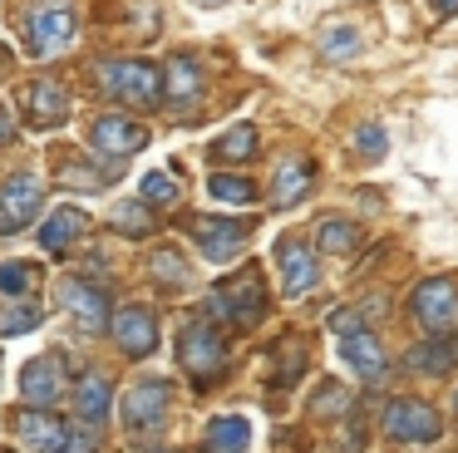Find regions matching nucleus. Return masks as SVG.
<instances>
[{
    "label": "nucleus",
    "mask_w": 458,
    "mask_h": 453,
    "mask_svg": "<svg viewBox=\"0 0 458 453\" xmlns=\"http://www.w3.org/2000/svg\"><path fill=\"white\" fill-rule=\"evenodd\" d=\"M257 124H247V118H242V124H232L227 133L217 138V143H212V163H251V158H257Z\"/></svg>",
    "instance_id": "26"
},
{
    "label": "nucleus",
    "mask_w": 458,
    "mask_h": 453,
    "mask_svg": "<svg viewBox=\"0 0 458 453\" xmlns=\"http://www.w3.org/2000/svg\"><path fill=\"white\" fill-rule=\"evenodd\" d=\"M60 183H64V187H84V192H99V187L114 183V173H94V167L64 163V167H60Z\"/></svg>",
    "instance_id": "37"
},
{
    "label": "nucleus",
    "mask_w": 458,
    "mask_h": 453,
    "mask_svg": "<svg viewBox=\"0 0 458 453\" xmlns=\"http://www.w3.org/2000/svg\"><path fill=\"white\" fill-rule=\"evenodd\" d=\"M310 187H316V163L310 158H281L276 173H271V207L291 212L310 197Z\"/></svg>",
    "instance_id": "16"
},
{
    "label": "nucleus",
    "mask_w": 458,
    "mask_h": 453,
    "mask_svg": "<svg viewBox=\"0 0 458 453\" xmlns=\"http://www.w3.org/2000/svg\"><path fill=\"white\" fill-rule=\"evenodd\" d=\"M5 69H11V49L0 45V74H5Z\"/></svg>",
    "instance_id": "41"
},
{
    "label": "nucleus",
    "mask_w": 458,
    "mask_h": 453,
    "mask_svg": "<svg viewBox=\"0 0 458 453\" xmlns=\"http://www.w3.org/2000/svg\"><path fill=\"white\" fill-rule=\"evenodd\" d=\"M369 315H385V301H365V305H340V311H330V330H335V340H345V335H360L369 330Z\"/></svg>",
    "instance_id": "29"
},
{
    "label": "nucleus",
    "mask_w": 458,
    "mask_h": 453,
    "mask_svg": "<svg viewBox=\"0 0 458 453\" xmlns=\"http://www.w3.org/2000/svg\"><path fill=\"white\" fill-rule=\"evenodd\" d=\"M148 271L158 276V286H188L192 281V266L182 261L178 246H158V252L148 256Z\"/></svg>",
    "instance_id": "30"
},
{
    "label": "nucleus",
    "mask_w": 458,
    "mask_h": 453,
    "mask_svg": "<svg viewBox=\"0 0 458 453\" xmlns=\"http://www.w3.org/2000/svg\"><path fill=\"white\" fill-rule=\"evenodd\" d=\"M202 5H227V0H202Z\"/></svg>",
    "instance_id": "42"
},
{
    "label": "nucleus",
    "mask_w": 458,
    "mask_h": 453,
    "mask_svg": "<svg viewBox=\"0 0 458 453\" xmlns=\"http://www.w3.org/2000/svg\"><path fill=\"white\" fill-rule=\"evenodd\" d=\"M350 148H355L360 163H379V158L389 153V133H385V124H360L355 133H350Z\"/></svg>",
    "instance_id": "32"
},
{
    "label": "nucleus",
    "mask_w": 458,
    "mask_h": 453,
    "mask_svg": "<svg viewBox=\"0 0 458 453\" xmlns=\"http://www.w3.org/2000/svg\"><path fill=\"white\" fill-rule=\"evenodd\" d=\"M340 360H345L350 374H360L365 384H385L389 380V350L375 330H360L340 340Z\"/></svg>",
    "instance_id": "14"
},
{
    "label": "nucleus",
    "mask_w": 458,
    "mask_h": 453,
    "mask_svg": "<svg viewBox=\"0 0 458 453\" xmlns=\"http://www.w3.org/2000/svg\"><path fill=\"white\" fill-rule=\"evenodd\" d=\"M45 207V183L35 173H15L5 177V187H0V236H15L25 232V226L40 217Z\"/></svg>",
    "instance_id": "10"
},
{
    "label": "nucleus",
    "mask_w": 458,
    "mask_h": 453,
    "mask_svg": "<svg viewBox=\"0 0 458 453\" xmlns=\"http://www.w3.org/2000/svg\"><path fill=\"white\" fill-rule=\"evenodd\" d=\"M60 394H64V364H60V355H35V360H25V370H21V399L30 404V409H50Z\"/></svg>",
    "instance_id": "15"
},
{
    "label": "nucleus",
    "mask_w": 458,
    "mask_h": 453,
    "mask_svg": "<svg viewBox=\"0 0 458 453\" xmlns=\"http://www.w3.org/2000/svg\"><path fill=\"white\" fill-rule=\"evenodd\" d=\"M168 404H173V384L168 380H139L123 389V429L139 433V439H148V433H158L163 423H168Z\"/></svg>",
    "instance_id": "6"
},
{
    "label": "nucleus",
    "mask_w": 458,
    "mask_h": 453,
    "mask_svg": "<svg viewBox=\"0 0 458 453\" xmlns=\"http://www.w3.org/2000/svg\"><path fill=\"white\" fill-rule=\"evenodd\" d=\"M35 281H40L35 261H0V295H5V301H21V295H30Z\"/></svg>",
    "instance_id": "31"
},
{
    "label": "nucleus",
    "mask_w": 458,
    "mask_h": 453,
    "mask_svg": "<svg viewBox=\"0 0 458 453\" xmlns=\"http://www.w3.org/2000/svg\"><path fill=\"white\" fill-rule=\"evenodd\" d=\"M202 89H208V74H202L198 59L168 55V64H163V98H168L173 108H192L202 98Z\"/></svg>",
    "instance_id": "17"
},
{
    "label": "nucleus",
    "mask_w": 458,
    "mask_h": 453,
    "mask_svg": "<svg viewBox=\"0 0 458 453\" xmlns=\"http://www.w3.org/2000/svg\"><path fill=\"white\" fill-rule=\"evenodd\" d=\"M310 246H316V252H326V256H355L360 246H365V232H360L355 217L330 212V217H320V222H316V232H310Z\"/></svg>",
    "instance_id": "19"
},
{
    "label": "nucleus",
    "mask_w": 458,
    "mask_h": 453,
    "mask_svg": "<svg viewBox=\"0 0 458 453\" xmlns=\"http://www.w3.org/2000/svg\"><path fill=\"white\" fill-rule=\"evenodd\" d=\"M114 409V384L104 380V374H84L80 389H74V414H80V423H104Z\"/></svg>",
    "instance_id": "25"
},
{
    "label": "nucleus",
    "mask_w": 458,
    "mask_h": 453,
    "mask_svg": "<svg viewBox=\"0 0 458 453\" xmlns=\"http://www.w3.org/2000/svg\"><path fill=\"white\" fill-rule=\"evenodd\" d=\"M208 305H212V315L251 330V325H261V315H267V281H261L257 266H242L237 276L217 281V291H212Z\"/></svg>",
    "instance_id": "3"
},
{
    "label": "nucleus",
    "mask_w": 458,
    "mask_h": 453,
    "mask_svg": "<svg viewBox=\"0 0 458 453\" xmlns=\"http://www.w3.org/2000/svg\"><path fill=\"white\" fill-rule=\"evenodd\" d=\"M178 360L198 384H212L222 370H227V340H222V330L208 321V315H192V321L178 330Z\"/></svg>",
    "instance_id": "4"
},
{
    "label": "nucleus",
    "mask_w": 458,
    "mask_h": 453,
    "mask_svg": "<svg viewBox=\"0 0 458 453\" xmlns=\"http://www.w3.org/2000/svg\"><path fill=\"white\" fill-rule=\"evenodd\" d=\"M316 49H320V59H330V64H350V59L365 55V35H360L350 20H326L320 35H316Z\"/></svg>",
    "instance_id": "22"
},
{
    "label": "nucleus",
    "mask_w": 458,
    "mask_h": 453,
    "mask_svg": "<svg viewBox=\"0 0 458 453\" xmlns=\"http://www.w3.org/2000/svg\"><path fill=\"white\" fill-rule=\"evenodd\" d=\"M74 30H80L74 5L50 0V5H35L30 10V20H25V45H30V55L50 59V55H64V49L74 45Z\"/></svg>",
    "instance_id": "5"
},
{
    "label": "nucleus",
    "mask_w": 458,
    "mask_h": 453,
    "mask_svg": "<svg viewBox=\"0 0 458 453\" xmlns=\"http://www.w3.org/2000/svg\"><path fill=\"white\" fill-rule=\"evenodd\" d=\"M60 305L70 311V321L80 325L84 335H99L109 330L114 311H109V295L99 291V286L80 281V276H70V281H60Z\"/></svg>",
    "instance_id": "11"
},
{
    "label": "nucleus",
    "mask_w": 458,
    "mask_h": 453,
    "mask_svg": "<svg viewBox=\"0 0 458 453\" xmlns=\"http://www.w3.org/2000/svg\"><path fill=\"white\" fill-rule=\"evenodd\" d=\"M35 321H40V311H35V305H5V311H0V335H5V340L30 335Z\"/></svg>",
    "instance_id": "35"
},
{
    "label": "nucleus",
    "mask_w": 458,
    "mask_h": 453,
    "mask_svg": "<svg viewBox=\"0 0 458 453\" xmlns=\"http://www.w3.org/2000/svg\"><path fill=\"white\" fill-rule=\"evenodd\" d=\"M454 414H458V399H454Z\"/></svg>",
    "instance_id": "43"
},
{
    "label": "nucleus",
    "mask_w": 458,
    "mask_h": 453,
    "mask_svg": "<svg viewBox=\"0 0 458 453\" xmlns=\"http://www.w3.org/2000/svg\"><path fill=\"white\" fill-rule=\"evenodd\" d=\"M25 108H30L35 128H60L64 118H70V89H64L60 79H40V84H30V94H25Z\"/></svg>",
    "instance_id": "20"
},
{
    "label": "nucleus",
    "mask_w": 458,
    "mask_h": 453,
    "mask_svg": "<svg viewBox=\"0 0 458 453\" xmlns=\"http://www.w3.org/2000/svg\"><path fill=\"white\" fill-rule=\"evenodd\" d=\"M251 449V423L242 414H222L202 429V453H247Z\"/></svg>",
    "instance_id": "23"
},
{
    "label": "nucleus",
    "mask_w": 458,
    "mask_h": 453,
    "mask_svg": "<svg viewBox=\"0 0 458 453\" xmlns=\"http://www.w3.org/2000/svg\"><path fill=\"white\" fill-rule=\"evenodd\" d=\"M109 330H114V340H119V350L129 355V360H148V355L158 350V315H153L148 305H123V311H114Z\"/></svg>",
    "instance_id": "12"
},
{
    "label": "nucleus",
    "mask_w": 458,
    "mask_h": 453,
    "mask_svg": "<svg viewBox=\"0 0 458 453\" xmlns=\"http://www.w3.org/2000/svg\"><path fill=\"white\" fill-rule=\"evenodd\" d=\"M409 315L424 340H454L458 335V286L454 276H428L409 291Z\"/></svg>",
    "instance_id": "1"
},
{
    "label": "nucleus",
    "mask_w": 458,
    "mask_h": 453,
    "mask_svg": "<svg viewBox=\"0 0 458 453\" xmlns=\"http://www.w3.org/2000/svg\"><path fill=\"white\" fill-rule=\"evenodd\" d=\"M276 271H281V291L286 295H310L320 286V252L306 236L286 232L276 242Z\"/></svg>",
    "instance_id": "9"
},
{
    "label": "nucleus",
    "mask_w": 458,
    "mask_h": 453,
    "mask_svg": "<svg viewBox=\"0 0 458 453\" xmlns=\"http://www.w3.org/2000/svg\"><path fill=\"white\" fill-rule=\"evenodd\" d=\"M89 143L99 148L104 158H133V153L148 148V128H143L139 118H129V114H104V118H94Z\"/></svg>",
    "instance_id": "13"
},
{
    "label": "nucleus",
    "mask_w": 458,
    "mask_h": 453,
    "mask_svg": "<svg viewBox=\"0 0 458 453\" xmlns=\"http://www.w3.org/2000/svg\"><path fill=\"white\" fill-rule=\"evenodd\" d=\"M379 429H385V439H394V443H438L444 439V414H438L428 399H389Z\"/></svg>",
    "instance_id": "7"
},
{
    "label": "nucleus",
    "mask_w": 458,
    "mask_h": 453,
    "mask_svg": "<svg viewBox=\"0 0 458 453\" xmlns=\"http://www.w3.org/2000/svg\"><path fill=\"white\" fill-rule=\"evenodd\" d=\"M84 232H89V212L74 207V202H60L50 217H45V226H40V246L45 252H64V246L80 242Z\"/></svg>",
    "instance_id": "21"
},
{
    "label": "nucleus",
    "mask_w": 458,
    "mask_h": 453,
    "mask_svg": "<svg viewBox=\"0 0 458 453\" xmlns=\"http://www.w3.org/2000/svg\"><path fill=\"white\" fill-rule=\"evenodd\" d=\"M208 197L212 202H227V207H247V202H257V183L242 177V173H212L208 177Z\"/></svg>",
    "instance_id": "27"
},
{
    "label": "nucleus",
    "mask_w": 458,
    "mask_h": 453,
    "mask_svg": "<svg viewBox=\"0 0 458 453\" xmlns=\"http://www.w3.org/2000/svg\"><path fill=\"white\" fill-rule=\"evenodd\" d=\"M458 10V0H434V20H448Z\"/></svg>",
    "instance_id": "39"
},
{
    "label": "nucleus",
    "mask_w": 458,
    "mask_h": 453,
    "mask_svg": "<svg viewBox=\"0 0 458 453\" xmlns=\"http://www.w3.org/2000/svg\"><path fill=\"white\" fill-rule=\"evenodd\" d=\"M11 429L25 439V449H35V453H60L64 449V439H70V429H64L60 419H55L50 409H21L11 419Z\"/></svg>",
    "instance_id": "18"
},
{
    "label": "nucleus",
    "mask_w": 458,
    "mask_h": 453,
    "mask_svg": "<svg viewBox=\"0 0 458 453\" xmlns=\"http://www.w3.org/2000/svg\"><path fill=\"white\" fill-rule=\"evenodd\" d=\"M0 138H11V114L0 108Z\"/></svg>",
    "instance_id": "40"
},
{
    "label": "nucleus",
    "mask_w": 458,
    "mask_h": 453,
    "mask_svg": "<svg viewBox=\"0 0 458 453\" xmlns=\"http://www.w3.org/2000/svg\"><path fill=\"white\" fill-rule=\"evenodd\" d=\"M99 89L129 108H153L163 104V69L148 59H109L99 64Z\"/></svg>",
    "instance_id": "2"
},
{
    "label": "nucleus",
    "mask_w": 458,
    "mask_h": 453,
    "mask_svg": "<svg viewBox=\"0 0 458 453\" xmlns=\"http://www.w3.org/2000/svg\"><path fill=\"white\" fill-rule=\"evenodd\" d=\"M404 364L414 374H424V380H444V374H454L458 350H454V340H419L414 350L404 355Z\"/></svg>",
    "instance_id": "24"
},
{
    "label": "nucleus",
    "mask_w": 458,
    "mask_h": 453,
    "mask_svg": "<svg viewBox=\"0 0 458 453\" xmlns=\"http://www.w3.org/2000/svg\"><path fill=\"white\" fill-rule=\"evenodd\" d=\"M114 226H119V232H129V236H143V232H153L148 202H119V207H114Z\"/></svg>",
    "instance_id": "34"
},
{
    "label": "nucleus",
    "mask_w": 458,
    "mask_h": 453,
    "mask_svg": "<svg viewBox=\"0 0 458 453\" xmlns=\"http://www.w3.org/2000/svg\"><path fill=\"white\" fill-rule=\"evenodd\" d=\"M276 360H286V364L276 370V384H291L301 370H306V345H301V340H281V345H276Z\"/></svg>",
    "instance_id": "36"
},
{
    "label": "nucleus",
    "mask_w": 458,
    "mask_h": 453,
    "mask_svg": "<svg viewBox=\"0 0 458 453\" xmlns=\"http://www.w3.org/2000/svg\"><path fill=\"white\" fill-rule=\"evenodd\" d=\"M247 236H251V222H242V217H198L192 222V242H198L202 261L212 266L237 261L247 252Z\"/></svg>",
    "instance_id": "8"
},
{
    "label": "nucleus",
    "mask_w": 458,
    "mask_h": 453,
    "mask_svg": "<svg viewBox=\"0 0 458 453\" xmlns=\"http://www.w3.org/2000/svg\"><path fill=\"white\" fill-rule=\"evenodd\" d=\"M60 453H99V439H94L89 429H80V433H70V439H64Z\"/></svg>",
    "instance_id": "38"
},
{
    "label": "nucleus",
    "mask_w": 458,
    "mask_h": 453,
    "mask_svg": "<svg viewBox=\"0 0 458 453\" xmlns=\"http://www.w3.org/2000/svg\"><path fill=\"white\" fill-rule=\"evenodd\" d=\"M139 192H143V202L148 207H173V202H182V183L173 173H148L139 183Z\"/></svg>",
    "instance_id": "33"
},
{
    "label": "nucleus",
    "mask_w": 458,
    "mask_h": 453,
    "mask_svg": "<svg viewBox=\"0 0 458 453\" xmlns=\"http://www.w3.org/2000/svg\"><path fill=\"white\" fill-rule=\"evenodd\" d=\"M350 389L340 380H320L316 384V394H310V414H316V419H345L350 414Z\"/></svg>",
    "instance_id": "28"
}]
</instances>
